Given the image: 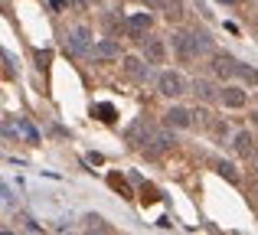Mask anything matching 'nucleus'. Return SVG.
<instances>
[{
    "mask_svg": "<svg viewBox=\"0 0 258 235\" xmlns=\"http://www.w3.org/2000/svg\"><path fill=\"white\" fill-rule=\"evenodd\" d=\"M157 89H160V95L176 98V95H183L186 82H183V75H180V72H160V75H157Z\"/></svg>",
    "mask_w": 258,
    "mask_h": 235,
    "instance_id": "obj_1",
    "label": "nucleus"
},
{
    "mask_svg": "<svg viewBox=\"0 0 258 235\" xmlns=\"http://www.w3.org/2000/svg\"><path fill=\"white\" fill-rule=\"evenodd\" d=\"M92 39V33H88V26H76V30L69 33V49L76 52V56H92L95 46L88 43Z\"/></svg>",
    "mask_w": 258,
    "mask_h": 235,
    "instance_id": "obj_2",
    "label": "nucleus"
},
{
    "mask_svg": "<svg viewBox=\"0 0 258 235\" xmlns=\"http://www.w3.org/2000/svg\"><path fill=\"white\" fill-rule=\"evenodd\" d=\"M138 43L144 46V56L151 59V62H164V59H167V46H164V39L151 36V33H141Z\"/></svg>",
    "mask_w": 258,
    "mask_h": 235,
    "instance_id": "obj_3",
    "label": "nucleus"
},
{
    "mask_svg": "<svg viewBox=\"0 0 258 235\" xmlns=\"http://www.w3.org/2000/svg\"><path fill=\"white\" fill-rule=\"evenodd\" d=\"M213 72L219 79H229V75H235V72H239V62H235L229 52H216V56H213Z\"/></svg>",
    "mask_w": 258,
    "mask_h": 235,
    "instance_id": "obj_4",
    "label": "nucleus"
},
{
    "mask_svg": "<svg viewBox=\"0 0 258 235\" xmlns=\"http://www.w3.org/2000/svg\"><path fill=\"white\" fill-rule=\"evenodd\" d=\"M186 39H189V49H193V56H203V52L213 49V39H209L206 30H189Z\"/></svg>",
    "mask_w": 258,
    "mask_h": 235,
    "instance_id": "obj_5",
    "label": "nucleus"
},
{
    "mask_svg": "<svg viewBox=\"0 0 258 235\" xmlns=\"http://www.w3.org/2000/svg\"><path fill=\"white\" fill-rule=\"evenodd\" d=\"M124 72L134 79V82H147V79H151V65L141 62L138 56H127V59H124Z\"/></svg>",
    "mask_w": 258,
    "mask_h": 235,
    "instance_id": "obj_6",
    "label": "nucleus"
},
{
    "mask_svg": "<svg viewBox=\"0 0 258 235\" xmlns=\"http://www.w3.org/2000/svg\"><path fill=\"white\" fill-rule=\"evenodd\" d=\"M219 98H222V105H226V108H245V102H248V95H245L242 89H235V85L222 89Z\"/></svg>",
    "mask_w": 258,
    "mask_h": 235,
    "instance_id": "obj_7",
    "label": "nucleus"
},
{
    "mask_svg": "<svg viewBox=\"0 0 258 235\" xmlns=\"http://www.w3.org/2000/svg\"><path fill=\"white\" fill-rule=\"evenodd\" d=\"M164 121H167V127H189L193 124V111H186V108H170L164 115Z\"/></svg>",
    "mask_w": 258,
    "mask_h": 235,
    "instance_id": "obj_8",
    "label": "nucleus"
},
{
    "mask_svg": "<svg viewBox=\"0 0 258 235\" xmlns=\"http://www.w3.org/2000/svg\"><path fill=\"white\" fill-rule=\"evenodd\" d=\"M92 56L95 59H118L121 49H118V43H114V39H101V43H95Z\"/></svg>",
    "mask_w": 258,
    "mask_h": 235,
    "instance_id": "obj_9",
    "label": "nucleus"
},
{
    "mask_svg": "<svg viewBox=\"0 0 258 235\" xmlns=\"http://www.w3.org/2000/svg\"><path fill=\"white\" fill-rule=\"evenodd\" d=\"M173 39V49H176V56L183 59V62H189L193 59V49H189V39H186V33H176V36H170Z\"/></svg>",
    "mask_w": 258,
    "mask_h": 235,
    "instance_id": "obj_10",
    "label": "nucleus"
},
{
    "mask_svg": "<svg viewBox=\"0 0 258 235\" xmlns=\"http://www.w3.org/2000/svg\"><path fill=\"white\" fill-rule=\"evenodd\" d=\"M193 92H196V98H203V102H213V98L219 95V92H216L206 79H196V82H193Z\"/></svg>",
    "mask_w": 258,
    "mask_h": 235,
    "instance_id": "obj_11",
    "label": "nucleus"
},
{
    "mask_svg": "<svg viewBox=\"0 0 258 235\" xmlns=\"http://www.w3.org/2000/svg\"><path fill=\"white\" fill-rule=\"evenodd\" d=\"M160 7H164V17L167 20H173V23H176V20H183V4H180V0H160Z\"/></svg>",
    "mask_w": 258,
    "mask_h": 235,
    "instance_id": "obj_12",
    "label": "nucleus"
},
{
    "mask_svg": "<svg viewBox=\"0 0 258 235\" xmlns=\"http://www.w3.org/2000/svg\"><path fill=\"white\" fill-rule=\"evenodd\" d=\"M235 150H239L242 157H248V153L255 150V140H252V134H248V131H242L239 137H235Z\"/></svg>",
    "mask_w": 258,
    "mask_h": 235,
    "instance_id": "obj_13",
    "label": "nucleus"
},
{
    "mask_svg": "<svg viewBox=\"0 0 258 235\" xmlns=\"http://www.w3.org/2000/svg\"><path fill=\"white\" fill-rule=\"evenodd\" d=\"M85 229H88V232H111V225H108V222H105L101 216H95V212H88V216H85Z\"/></svg>",
    "mask_w": 258,
    "mask_h": 235,
    "instance_id": "obj_14",
    "label": "nucleus"
},
{
    "mask_svg": "<svg viewBox=\"0 0 258 235\" xmlns=\"http://www.w3.org/2000/svg\"><path fill=\"white\" fill-rule=\"evenodd\" d=\"M127 23H131L134 33H147V30H151V13H134Z\"/></svg>",
    "mask_w": 258,
    "mask_h": 235,
    "instance_id": "obj_15",
    "label": "nucleus"
},
{
    "mask_svg": "<svg viewBox=\"0 0 258 235\" xmlns=\"http://www.w3.org/2000/svg\"><path fill=\"white\" fill-rule=\"evenodd\" d=\"M235 75L242 79V82H248V85H258V69H252V65H242L239 62V72Z\"/></svg>",
    "mask_w": 258,
    "mask_h": 235,
    "instance_id": "obj_16",
    "label": "nucleus"
},
{
    "mask_svg": "<svg viewBox=\"0 0 258 235\" xmlns=\"http://www.w3.org/2000/svg\"><path fill=\"white\" fill-rule=\"evenodd\" d=\"M193 124H196V127H213V118H209V111L196 108V111H193Z\"/></svg>",
    "mask_w": 258,
    "mask_h": 235,
    "instance_id": "obj_17",
    "label": "nucleus"
},
{
    "mask_svg": "<svg viewBox=\"0 0 258 235\" xmlns=\"http://www.w3.org/2000/svg\"><path fill=\"white\" fill-rule=\"evenodd\" d=\"M216 170H219V177H226L229 183H239V173H235V167H232V164H219Z\"/></svg>",
    "mask_w": 258,
    "mask_h": 235,
    "instance_id": "obj_18",
    "label": "nucleus"
},
{
    "mask_svg": "<svg viewBox=\"0 0 258 235\" xmlns=\"http://www.w3.org/2000/svg\"><path fill=\"white\" fill-rule=\"evenodd\" d=\"M98 115H101V121H114V108L111 105H98Z\"/></svg>",
    "mask_w": 258,
    "mask_h": 235,
    "instance_id": "obj_19",
    "label": "nucleus"
},
{
    "mask_svg": "<svg viewBox=\"0 0 258 235\" xmlns=\"http://www.w3.org/2000/svg\"><path fill=\"white\" fill-rule=\"evenodd\" d=\"M66 4H69V0H52V7H66Z\"/></svg>",
    "mask_w": 258,
    "mask_h": 235,
    "instance_id": "obj_20",
    "label": "nucleus"
},
{
    "mask_svg": "<svg viewBox=\"0 0 258 235\" xmlns=\"http://www.w3.org/2000/svg\"><path fill=\"white\" fill-rule=\"evenodd\" d=\"M219 4H239V0H219Z\"/></svg>",
    "mask_w": 258,
    "mask_h": 235,
    "instance_id": "obj_21",
    "label": "nucleus"
},
{
    "mask_svg": "<svg viewBox=\"0 0 258 235\" xmlns=\"http://www.w3.org/2000/svg\"><path fill=\"white\" fill-rule=\"evenodd\" d=\"M255 121H258V111H255Z\"/></svg>",
    "mask_w": 258,
    "mask_h": 235,
    "instance_id": "obj_22",
    "label": "nucleus"
}]
</instances>
